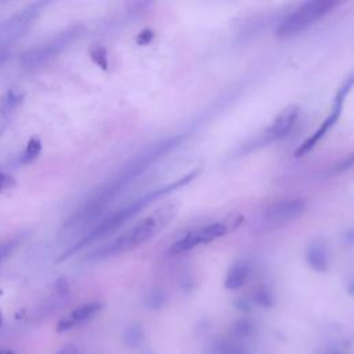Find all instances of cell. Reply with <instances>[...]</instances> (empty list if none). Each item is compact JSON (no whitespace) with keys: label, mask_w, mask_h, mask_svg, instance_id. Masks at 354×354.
Here are the masks:
<instances>
[{"label":"cell","mask_w":354,"mask_h":354,"mask_svg":"<svg viewBox=\"0 0 354 354\" xmlns=\"http://www.w3.org/2000/svg\"><path fill=\"white\" fill-rule=\"evenodd\" d=\"M306 210V202L297 198L281 199L268 205L264 210V220L270 225H281L296 220Z\"/></svg>","instance_id":"8"},{"label":"cell","mask_w":354,"mask_h":354,"mask_svg":"<svg viewBox=\"0 0 354 354\" xmlns=\"http://www.w3.org/2000/svg\"><path fill=\"white\" fill-rule=\"evenodd\" d=\"M40 152H41V140L39 137H30L24 152L21 153L19 162L22 165H29L39 158Z\"/></svg>","instance_id":"15"},{"label":"cell","mask_w":354,"mask_h":354,"mask_svg":"<svg viewBox=\"0 0 354 354\" xmlns=\"http://www.w3.org/2000/svg\"><path fill=\"white\" fill-rule=\"evenodd\" d=\"M353 87H354V71L344 79V82L337 88V91L335 94V98H333V102H332V106H330L329 115L322 120L319 127L296 149L295 155L297 158L310 152L324 138V136L335 126V123L339 120V118L342 115L344 98L347 97V94L351 91Z\"/></svg>","instance_id":"5"},{"label":"cell","mask_w":354,"mask_h":354,"mask_svg":"<svg viewBox=\"0 0 354 354\" xmlns=\"http://www.w3.org/2000/svg\"><path fill=\"white\" fill-rule=\"evenodd\" d=\"M147 306L152 310H159L160 307H163L165 301H166V297H165V293L160 290V289H152L148 296H147Z\"/></svg>","instance_id":"20"},{"label":"cell","mask_w":354,"mask_h":354,"mask_svg":"<svg viewBox=\"0 0 354 354\" xmlns=\"http://www.w3.org/2000/svg\"><path fill=\"white\" fill-rule=\"evenodd\" d=\"M253 299L257 304H260L263 307H270L274 303L272 293L267 286H259L253 293Z\"/></svg>","instance_id":"19"},{"label":"cell","mask_w":354,"mask_h":354,"mask_svg":"<svg viewBox=\"0 0 354 354\" xmlns=\"http://www.w3.org/2000/svg\"><path fill=\"white\" fill-rule=\"evenodd\" d=\"M7 57H8V50L6 48V46H0V65L6 61Z\"/></svg>","instance_id":"26"},{"label":"cell","mask_w":354,"mask_h":354,"mask_svg":"<svg viewBox=\"0 0 354 354\" xmlns=\"http://www.w3.org/2000/svg\"><path fill=\"white\" fill-rule=\"evenodd\" d=\"M15 185V180L12 176L6 174V173H0V192H4L10 188H12Z\"/></svg>","instance_id":"23"},{"label":"cell","mask_w":354,"mask_h":354,"mask_svg":"<svg viewBox=\"0 0 354 354\" xmlns=\"http://www.w3.org/2000/svg\"><path fill=\"white\" fill-rule=\"evenodd\" d=\"M90 58L91 61L100 66L102 71H108V66H109V59H108V53L105 50L104 46H93L90 48Z\"/></svg>","instance_id":"18"},{"label":"cell","mask_w":354,"mask_h":354,"mask_svg":"<svg viewBox=\"0 0 354 354\" xmlns=\"http://www.w3.org/2000/svg\"><path fill=\"white\" fill-rule=\"evenodd\" d=\"M196 174H198V171L192 170L188 174H184L183 177H180L176 181L170 183L169 185H165L162 188H158V189H155V191L141 196V198H137L136 201L130 202L129 205H126V206L120 207L119 210L113 212L112 214L105 217L102 221H100L97 224V227L88 235H86L77 245L72 246L68 252H65V256H62V259L71 256V253L76 252L77 249H80L84 245H88V243H91L94 241H98L101 238H105V236L111 235L112 232L119 230L123 224H126L130 218H133L141 209H144L147 205H149L153 199H156L158 196H162V195H165V194H167V192H170V191H173L176 188H180V187L188 184L192 178H195L194 176H196Z\"/></svg>","instance_id":"2"},{"label":"cell","mask_w":354,"mask_h":354,"mask_svg":"<svg viewBox=\"0 0 354 354\" xmlns=\"http://www.w3.org/2000/svg\"><path fill=\"white\" fill-rule=\"evenodd\" d=\"M57 354H79V348L73 344H66Z\"/></svg>","instance_id":"24"},{"label":"cell","mask_w":354,"mask_h":354,"mask_svg":"<svg viewBox=\"0 0 354 354\" xmlns=\"http://www.w3.org/2000/svg\"><path fill=\"white\" fill-rule=\"evenodd\" d=\"M22 101V94L17 91H8L1 100H0V113L1 115H10Z\"/></svg>","instance_id":"17"},{"label":"cell","mask_w":354,"mask_h":354,"mask_svg":"<svg viewBox=\"0 0 354 354\" xmlns=\"http://www.w3.org/2000/svg\"><path fill=\"white\" fill-rule=\"evenodd\" d=\"M297 118H299V106L289 105L288 108H285L278 113V116L272 120L268 129L263 133L261 141L268 144L285 137L286 134H289V131L295 126Z\"/></svg>","instance_id":"9"},{"label":"cell","mask_w":354,"mask_h":354,"mask_svg":"<svg viewBox=\"0 0 354 354\" xmlns=\"http://www.w3.org/2000/svg\"><path fill=\"white\" fill-rule=\"evenodd\" d=\"M347 292L351 295V296H354V275L348 279V282H347Z\"/></svg>","instance_id":"28"},{"label":"cell","mask_w":354,"mask_h":354,"mask_svg":"<svg viewBox=\"0 0 354 354\" xmlns=\"http://www.w3.org/2000/svg\"><path fill=\"white\" fill-rule=\"evenodd\" d=\"M339 3L336 0H308L289 12L277 26L278 37H290L308 29L317 21L329 14Z\"/></svg>","instance_id":"3"},{"label":"cell","mask_w":354,"mask_h":354,"mask_svg":"<svg viewBox=\"0 0 354 354\" xmlns=\"http://www.w3.org/2000/svg\"><path fill=\"white\" fill-rule=\"evenodd\" d=\"M102 307H104V304L100 301H91V303H86L83 306L76 307L66 317H64L62 319L58 321L57 330L65 332V330H71V329L76 328L77 325L84 324L86 321L95 317L102 310Z\"/></svg>","instance_id":"10"},{"label":"cell","mask_w":354,"mask_h":354,"mask_svg":"<svg viewBox=\"0 0 354 354\" xmlns=\"http://www.w3.org/2000/svg\"><path fill=\"white\" fill-rule=\"evenodd\" d=\"M344 242L346 243H354V231H347L344 234Z\"/></svg>","instance_id":"27"},{"label":"cell","mask_w":354,"mask_h":354,"mask_svg":"<svg viewBox=\"0 0 354 354\" xmlns=\"http://www.w3.org/2000/svg\"><path fill=\"white\" fill-rule=\"evenodd\" d=\"M43 3H35L22 10L21 12L15 14L12 18L6 21L0 26V44L7 46L21 37L24 32H26L32 24H35L36 18L41 11Z\"/></svg>","instance_id":"6"},{"label":"cell","mask_w":354,"mask_h":354,"mask_svg":"<svg viewBox=\"0 0 354 354\" xmlns=\"http://www.w3.org/2000/svg\"><path fill=\"white\" fill-rule=\"evenodd\" d=\"M0 134H1V133H0Z\"/></svg>","instance_id":"32"},{"label":"cell","mask_w":354,"mask_h":354,"mask_svg":"<svg viewBox=\"0 0 354 354\" xmlns=\"http://www.w3.org/2000/svg\"><path fill=\"white\" fill-rule=\"evenodd\" d=\"M253 332H254V325L250 319H246V318H241V319L235 321L232 328H231V335H232L234 339L248 337Z\"/></svg>","instance_id":"16"},{"label":"cell","mask_w":354,"mask_h":354,"mask_svg":"<svg viewBox=\"0 0 354 354\" xmlns=\"http://www.w3.org/2000/svg\"><path fill=\"white\" fill-rule=\"evenodd\" d=\"M321 354H347V353H344V351H342V350H339V348H326L324 353H321Z\"/></svg>","instance_id":"29"},{"label":"cell","mask_w":354,"mask_h":354,"mask_svg":"<svg viewBox=\"0 0 354 354\" xmlns=\"http://www.w3.org/2000/svg\"><path fill=\"white\" fill-rule=\"evenodd\" d=\"M177 207L173 203H167L153 210L151 214L145 216L119 236H116L112 242L105 245L95 257H111L116 254H122L130 252L147 241L152 239L158 232H160L176 216Z\"/></svg>","instance_id":"1"},{"label":"cell","mask_w":354,"mask_h":354,"mask_svg":"<svg viewBox=\"0 0 354 354\" xmlns=\"http://www.w3.org/2000/svg\"><path fill=\"white\" fill-rule=\"evenodd\" d=\"M153 36H155L153 30H151V29H144V30H141V32L138 33V36H137V39H136V40H137V44H140V46L149 44V43L152 41Z\"/></svg>","instance_id":"22"},{"label":"cell","mask_w":354,"mask_h":354,"mask_svg":"<svg viewBox=\"0 0 354 354\" xmlns=\"http://www.w3.org/2000/svg\"><path fill=\"white\" fill-rule=\"evenodd\" d=\"M144 340H145V332L141 325L133 324L127 326L123 332V343L130 350L138 348L144 343Z\"/></svg>","instance_id":"14"},{"label":"cell","mask_w":354,"mask_h":354,"mask_svg":"<svg viewBox=\"0 0 354 354\" xmlns=\"http://www.w3.org/2000/svg\"><path fill=\"white\" fill-rule=\"evenodd\" d=\"M19 241H21L19 236H14L0 245V264L14 252V249L18 246Z\"/></svg>","instance_id":"21"},{"label":"cell","mask_w":354,"mask_h":354,"mask_svg":"<svg viewBox=\"0 0 354 354\" xmlns=\"http://www.w3.org/2000/svg\"><path fill=\"white\" fill-rule=\"evenodd\" d=\"M76 36L75 30H66L64 33H59L57 37H53L50 41L44 43L43 46H39L36 48H30L26 51L21 62L25 65V68H36L41 64H46L48 59L55 57L59 51H62L69 41H72Z\"/></svg>","instance_id":"7"},{"label":"cell","mask_w":354,"mask_h":354,"mask_svg":"<svg viewBox=\"0 0 354 354\" xmlns=\"http://www.w3.org/2000/svg\"><path fill=\"white\" fill-rule=\"evenodd\" d=\"M351 166H354V152H353L350 156H347V158L337 166V169L344 170V169H348V167H351Z\"/></svg>","instance_id":"25"},{"label":"cell","mask_w":354,"mask_h":354,"mask_svg":"<svg viewBox=\"0 0 354 354\" xmlns=\"http://www.w3.org/2000/svg\"><path fill=\"white\" fill-rule=\"evenodd\" d=\"M0 295H1V290H0Z\"/></svg>","instance_id":"31"},{"label":"cell","mask_w":354,"mask_h":354,"mask_svg":"<svg viewBox=\"0 0 354 354\" xmlns=\"http://www.w3.org/2000/svg\"><path fill=\"white\" fill-rule=\"evenodd\" d=\"M241 223H242V217L236 214V216H228L227 218H224L221 221H214L207 225L191 230L170 246L169 253L181 254V253L189 252L201 245L210 243V242L227 235L230 231H234Z\"/></svg>","instance_id":"4"},{"label":"cell","mask_w":354,"mask_h":354,"mask_svg":"<svg viewBox=\"0 0 354 354\" xmlns=\"http://www.w3.org/2000/svg\"><path fill=\"white\" fill-rule=\"evenodd\" d=\"M0 354H14V351L10 348H0Z\"/></svg>","instance_id":"30"},{"label":"cell","mask_w":354,"mask_h":354,"mask_svg":"<svg viewBox=\"0 0 354 354\" xmlns=\"http://www.w3.org/2000/svg\"><path fill=\"white\" fill-rule=\"evenodd\" d=\"M306 261L314 271L324 272L328 268V250L321 241H313L306 249Z\"/></svg>","instance_id":"12"},{"label":"cell","mask_w":354,"mask_h":354,"mask_svg":"<svg viewBox=\"0 0 354 354\" xmlns=\"http://www.w3.org/2000/svg\"><path fill=\"white\" fill-rule=\"evenodd\" d=\"M206 354H246V350L235 339H218L207 347Z\"/></svg>","instance_id":"13"},{"label":"cell","mask_w":354,"mask_h":354,"mask_svg":"<svg viewBox=\"0 0 354 354\" xmlns=\"http://www.w3.org/2000/svg\"><path fill=\"white\" fill-rule=\"evenodd\" d=\"M250 274V264L246 260L235 261L227 271L224 286L228 290H238L242 288Z\"/></svg>","instance_id":"11"}]
</instances>
